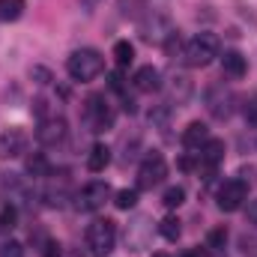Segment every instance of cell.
<instances>
[{
    "instance_id": "cell-1",
    "label": "cell",
    "mask_w": 257,
    "mask_h": 257,
    "mask_svg": "<svg viewBox=\"0 0 257 257\" xmlns=\"http://www.w3.org/2000/svg\"><path fill=\"white\" fill-rule=\"evenodd\" d=\"M218 54H221V39H218L215 33L203 30V33H197L194 39L186 42V48H183V57H180V60L189 66V69H206V66L212 63Z\"/></svg>"
},
{
    "instance_id": "cell-6",
    "label": "cell",
    "mask_w": 257,
    "mask_h": 257,
    "mask_svg": "<svg viewBox=\"0 0 257 257\" xmlns=\"http://www.w3.org/2000/svg\"><path fill=\"white\" fill-rule=\"evenodd\" d=\"M138 33H141V39L144 42H153V45H165L168 42V36L174 33V24H171V18L165 15V12H150V15H144L141 21H138Z\"/></svg>"
},
{
    "instance_id": "cell-27",
    "label": "cell",
    "mask_w": 257,
    "mask_h": 257,
    "mask_svg": "<svg viewBox=\"0 0 257 257\" xmlns=\"http://www.w3.org/2000/svg\"><path fill=\"white\" fill-rule=\"evenodd\" d=\"M150 123H153V126H159V128H165L168 123H171V108H168V105L153 108V111H150Z\"/></svg>"
},
{
    "instance_id": "cell-17",
    "label": "cell",
    "mask_w": 257,
    "mask_h": 257,
    "mask_svg": "<svg viewBox=\"0 0 257 257\" xmlns=\"http://www.w3.org/2000/svg\"><path fill=\"white\" fill-rule=\"evenodd\" d=\"M111 165V147L108 144H93L87 153V171L90 174H102Z\"/></svg>"
},
{
    "instance_id": "cell-11",
    "label": "cell",
    "mask_w": 257,
    "mask_h": 257,
    "mask_svg": "<svg viewBox=\"0 0 257 257\" xmlns=\"http://www.w3.org/2000/svg\"><path fill=\"white\" fill-rule=\"evenodd\" d=\"M150 236H153V218L135 215V218L126 224V251L141 254V251L150 245Z\"/></svg>"
},
{
    "instance_id": "cell-30",
    "label": "cell",
    "mask_w": 257,
    "mask_h": 257,
    "mask_svg": "<svg viewBox=\"0 0 257 257\" xmlns=\"http://www.w3.org/2000/svg\"><path fill=\"white\" fill-rule=\"evenodd\" d=\"M108 87H111L114 93L126 96V78H123V72H111V75H108Z\"/></svg>"
},
{
    "instance_id": "cell-21",
    "label": "cell",
    "mask_w": 257,
    "mask_h": 257,
    "mask_svg": "<svg viewBox=\"0 0 257 257\" xmlns=\"http://www.w3.org/2000/svg\"><path fill=\"white\" fill-rule=\"evenodd\" d=\"M24 9H27L24 0H0V21L12 24V21H18L24 15Z\"/></svg>"
},
{
    "instance_id": "cell-36",
    "label": "cell",
    "mask_w": 257,
    "mask_h": 257,
    "mask_svg": "<svg viewBox=\"0 0 257 257\" xmlns=\"http://www.w3.org/2000/svg\"><path fill=\"white\" fill-rule=\"evenodd\" d=\"M180 257H200V254H197V251H183Z\"/></svg>"
},
{
    "instance_id": "cell-16",
    "label": "cell",
    "mask_w": 257,
    "mask_h": 257,
    "mask_svg": "<svg viewBox=\"0 0 257 257\" xmlns=\"http://www.w3.org/2000/svg\"><path fill=\"white\" fill-rule=\"evenodd\" d=\"M206 141H209V126L206 123L194 120V123H189V126L183 128V147L186 150H200Z\"/></svg>"
},
{
    "instance_id": "cell-12",
    "label": "cell",
    "mask_w": 257,
    "mask_h": 257,
    "mask_svg": "<svg viewBox=\"0 0 257 257\" xmlns=\"http://www.w3.org/2000/svg\"><path fill=\"white\" fill-rule=\"evenodd\" d=\"M66 135H69V126H66V120L60 114H51L48 120H42L39 128H36V141H39L42 147H57V144H63Z\"/></svg>"
},
{
    "instance_id": "cell-34",
    "label": "cell",
    "mask_w": 257,
    "mask_h": 257,
    "mask_svg": "<svg viewBox=\"0 0 257 257\" xmlns=\"http://www.w3.org/2000/svg\"><path fill=\"white\" fill-rule=\"evenodd\" d=\"M248 221H251V224H257V200L248 206Z\"/></svg>"
},
{
    "instance_id": "cell-3",
    "label": "cell",
    "mask_w": 257,
    "mask_h": 257,
    "mask_svg": "<svg viewBox=\"0 0 257 257\" xmlns=\"http://www.w3.org/2000/svg\"><path fill=\"white\" fill-rule=\"evenodd\" d=\"M117 245V221L114 218H93L87 224V248L93 257H108Z\"/></svg>"
},
{
    "instance_id": "cell-37",
    "label": "cell",
    "mask_w": 257,
    "mask_h": 257,
    "mask_svg": "<svg viewBox=\"0 0 257 257\" xmlns=\"http://www.w3.org/2000/svg\"><path fill=\"white\" fill-rule=\"evenodd\" d=\"M156 257H165V254H156Z\"/></svg>"
},
{
    "instance_id": "cell-19",
    "label": "cell",
    "mask_w": 257,
    "mask_h": 257,
    "mask_svg": "<svg viewBox=\"0 0 257 257\" xmlns=\"http://www.w3.org/2000/svg\"><path fill=\"white\" fill-rule=\"evenodd\" d=\"M24 168H27V174H30L33 180H45V177H51V162H48L45 153H33V156H27Z\"/></svg>"
},
{
    "instance_id": "cell-10",
    "label": "cell",
    "mask_w": 257,
    "mask_h": 257,
    "mask_svg": "<svg viewBox=\"0 0 257 257\" xmlns=\"http://www.w3.org/2000/svg\"><path fill=\"white\" fill-rule=\"evenodd\" d=\"M224 153H227V147H224V141H218V138H209V141L200 147V153H197V174H203L206 183L215 177L218 165L224 162Z\"/></svg>"
},
{
    "instance_id": "cell-28",
    "label": "cell",
    "mask_w": 257,
    "mask_h": 257,
    "mask_svg": "<svg viewBox=\"0 0 257 257\" xmlns=\"http://www.w3.org/2000/svg\"><path fill=\"white\" fill-rule=\"evenodd\" d=\"M30 78H33V81H36L39 87H48V84L54 81V75H51V72H48L45 66H30Z\"/></svg>"
},
{
    "instance_id": "cell-14",
    "label": "cell",
    "mask_w": 257,
    "mask_h": 257,
    "mask_svg": "<svg viewBox=\"0 0 257 257\" xmlns=\"http://www.w3.org/2000/svg\"><path fill=\"white\" fill-rule=\"evenodd\" d=\"M132 87L138 93H156V90H162V72L156 66H141L132 75Z\"/></svg>"
},
{
    "instance_id": "cell-26",
    "label": "cell",
    "mask_w": 257,
    "mask_h": 257,
    "mask_svg": "<svg viewBox=\"0 0 257 257\" xmlns=\"http://www.w3.org/2000/svg\"><path fill=\"white\" fill-rule=\"evenodd\" d=\"M224 245H227V227H212V230L206 233V248L221 251Z\"/></svg>"
},
{
    "instance_id": "cell-24",
    "label": "cell",
    "mask_w": 257,
    "mask_h": 257,
    "mask_svg": "<svg viewBox=\"0 0 257 257\" xmlns=\"http://www.w3.org/2000/svg\"><path fill=\"white\" fill-rule=\"evenodd\" d=\"M18 224V206L15 203H3L0 206V230H12Z\"/></svg>"
},
{
    "instance_id": "cell-4",
    "label": "cell",
    "mask_w": 257,
    "mask_h": 257,
    "mask_svg": "<svg viewBox=\"0 0 257 257\" xmlns=\"http://www.w3.org/2000/svg\"><path fill=\"white\" fill-rule=\"evenodd\" d=\"M236 102H239L236 93L230 87H224L221 81L209 84L206 93H203V105H206V111H209L212 120H230L233 111H236Z\"/></svg>"
},
{
    "instance_id": "cell-35",
    "label": "cell",
    "mask_w": 257,
    "mask_h": 257,
    "mask_svg": "<svg viewBox=\"0 0 257 257\" xmlns=\"http://www.w3.org/2000/svg\"><path fill=\"white\" fill-rule=\"evenodd\" d=\"M81 6H84V9H87V12H93V9H96V6H99V0H81Z\"/></svg>"
},
{
    "instance_id": "cell-5",
    "label": "cell",
    "mask_w": 257,
    "mask_h": 257,
    "mask_svg": "<svg viewBox=\"0 0 257 257\" xmlns=\"http://www.w3.org/2000/svg\"><path fill=\"white\" fill-rule=\"evenodd\" d=\"M114 120H117V114H114V108L108 105V99L105 96H99V93H93V96H87V102H84V123L90 132H111L114 128Z\"/></svg>"
},
{
    "instance_id": "cell-25",
    "label": "cell",
    "mask_w": 257,
    "mask_h": 257,
    "mask_svg": "<svg viewBox=\"0 0 257 257\" xmlns=\"http://www.w3.org/2000/svg\"><path fill=\"white\" fill-rule=\"evenodd\" d=\"M114 206L117 209H135L138 206V189H120L114 194Z\"/></svg>"
},
{
    "instance_id": "cell-32",
    "label": "cell",
    "mask_w": 257,
    "mask_h": 257,
    "mask_svg": "<svg viewBox=\"0 0 257 257\" xmlns=\"http://www.w3.org/2000/svg\"><path fill=\"white\" fill-rule=\"evenodd\" d=\"M245 123L257 128V96H251L248 105H245Z\"/></svg>"
},
{
    "instance_id": "cell-18",
    "label": "cell",
    "mask_w": 257,
    "mask_h": 257,
    "mask_svg": "<svg viewBox=\"0 0 257 257\" xmlns=\"http://www.w3.org/2000/svg\"><path fill=\"white\" fill-rule=\"evenodd\" d=\"M221 69H224V75H230V78H245V72H248V60L239 54V51H224V57H221Z\"/></svg>"
},
{
    "instance_id": "cell-22",
    "label": "cell",
    "mask_w": 257,
    "mask_h": 257,
    "mask_svg": "<svg viewBox=\"0 0 257 257\" xmlns=\"http://www.w3.org/2000/svg\"><path fill=\"white\" fill-rule=\"evenodd\" d=\"M114 60H117V66L120 69H128V66L135 63V45L128 42V39H120V42H114Z\"/></svg>"
},
{
    "instance_id": "cell-2",
    "label": "cell",
    "mask_w": 257,
    "mask_h": 257,
    "mask_svg": "<svg viewBox=\"0 0 257 257\" xmlns=\"http://www.w3.org/2000/svg\"><path fill=\"white\" fill-rule=\"evenodd\" d=\"M66 72H69L72 81L87 84V81H93L105 72V57L96 48H78L66 57Z\"/></svg>"
},
{
    "instance_id": "cell-7",
    "label": "cell",
    "mask_w": 257,
    "mask_h": 257,
    "mask_svg": "<svg viewBox=\"0 0 257 257\" xmlns=\"http://www.w3.org/2000/svg\"><path fill=\"white\" fill-rule=\"evenodd\" d=\"M165 177H168V162H165V156H162V153H147L144 162H141V168H138V189H147V192H150V189L162 186Z\"/></svg>"
},
{
    "instance_id": "cell-33",
    "label": "cell",
    "mask_w": 257,
    "mask_h": 257,
    "mask_svg": "<svg viewBox=\"0 0 257 257\" xmlns=\"http://www.w3.org/2000/svg\"><path fill=\"white\" fill-rule=\"evenodd\" d=\"M180 168H183V171H194L197 165H194V159H192V156H183V159H180Z\"/></svg>"
},
{
    "instance_id": "cell-8",
    "label": "cell",
    "mask_w": 257,
    "mask_h": 257,
    "mask_svg": "<svg viewBox=\"0 0 257 257\" xmlns=\"http://www.w3.org/2000/svg\"><path fill=\"white\" fill-rule=\"evenodd\" d=\"M215 200H218V209H221V212H236V209H242L245 200H248V183L239 180V177L224 180V183L218 186Z\"/></svg>"
},
{
    "instance_id": "cell-23",
    "label": "cell",
    "mask_w": 257,
    "mask_h": 257,
    "mask_svg": "<svg viewBox=\"0 0 257 257\" xmlns=\"http://www.w3.org/2000/svg\"><path fill=\"white\" fill-rule=\"evenodd\" d=\"M162 203H165V209H180V206L186 203V189H183V186H171V189H165Z\"/></svg>"
},
{
    "instance_id": "cell-9",
    "label": "cell",
    "mask_w": 257,
    "mask_h": 257,
    "mask_svg": "<svg viewBox=\"0 0 257 257\" xmlns=\"http://www.w3.org/2000/svg\"><path fill=\"white\" fill-rule=\"evenodd\" d=\"M111 186L105 183V180H93V183H87L81 192H75V206L81 209V212H96V209H102L105 203H108V197H111Z\"/></svg>"
},
{
    "instance_id": "cell-20",
    "label": "cell",
    "mask_w": 257,
    "mask_h": 257,
    "mask_svg": "<svg viewBox=\"0 0 257 257\" xmlns=\"http://www.w3.org/2000/svg\"><path fill=\"white\" fill-rule=\"evenodd\" d=\"M159 233H162L168 242H177V239L183 236V221H180L177 215H165V218L159 221Z\"/></svg>"
},
{
    "instance_id": "cell-29",
    "label": "cell",
    "mask_w": 257,
    "mask_h": 257,
    "mask_svg": "<svg viewBox=\"0 0 257 257\" xmlns=\"http://www.w3.org/2000/svg\"><path fill=\"white\" fill-rule=\"evenodd\" d=\"M0 257H24V245L18 239H6L0 245Z\"/></svg>"
},
{
    "instance_id": "cell-13",
    "label": "cell",
    "mask_w": 257,
    "mask_h": 257,
    "mask_svg": "<svg viewBox=\"0 0 257 257\" xmlns=\"http://www.w3.org/2000/svg\"><path fill=\"white\" fill-rule=\"evenodd\" d=\"M27 144H30V138H27L24 128L18 126L6 128L0 135V159H18L21 153H27Z\"/></svg>"
},
{
    "instance_id": "cell-15",
    "label": "cell",
    "mask_w": 257,
    "mask_h": 257,
    "mask_svg": "<svg viewBox=\"0 0 257 257\" xmlns=\"http://www.w3.org/2000/svg\"><path fill=\"white\" fill-rule=\"evenodd\" d=\"M165 87H168V96H171L174 105H186V102L192 99V90H194V84H192L189 75H171Z\"/></svg>"
},
{
    "instance_id": "cell-31",
    "label": "cell",
    "mask_w": 257,
    "mask_h": 257,
    "mask_svg": "<svg viewBox=\"0 0 257 257\" xmlns=\"http://www.w3.org/2000/svg\"><path fill=\"white\" fill-rule=\"evenodd\" d=\"M42 257H63V245L57 239H45L42 242Z\"/></svg>"
}]
</instances>
